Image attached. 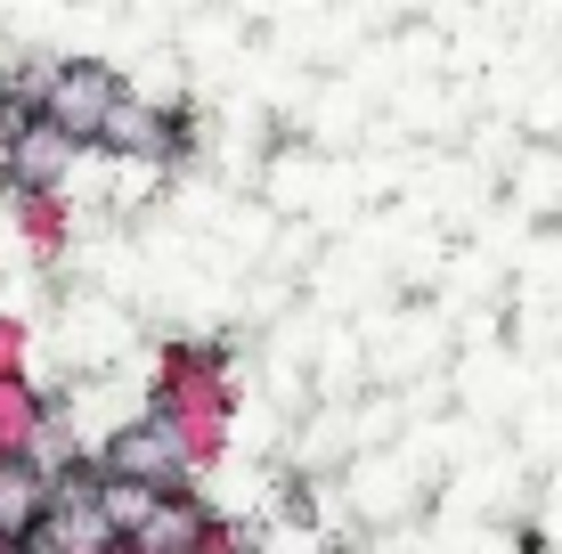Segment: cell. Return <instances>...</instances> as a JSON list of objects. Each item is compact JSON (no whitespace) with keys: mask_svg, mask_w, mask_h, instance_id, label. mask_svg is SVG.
<instances>
[{"mask_svg":"<svg viewBox=\"0 0 562 554\" xmlns=\"http://www.w3.org/2000/svg\"><path fill=\"white\" fill-rule=\"evenodd\" d=\"M16 163H25V180H49V171H57V139H25Z\"/></svg>","mask_w":562,"mask_h":554,"instance_id":"6da1fadb","label":"cell"}]
</instances>
